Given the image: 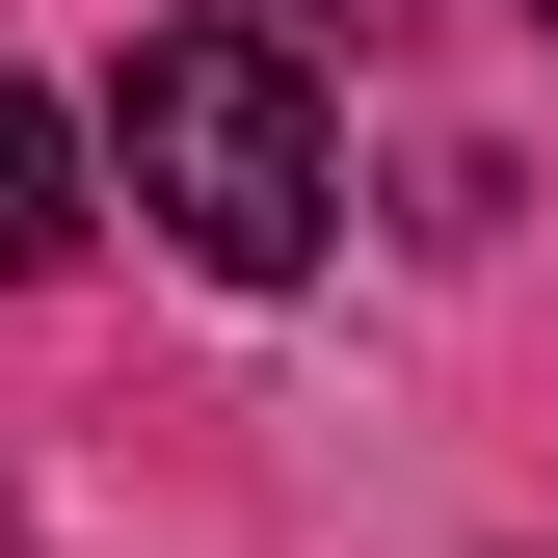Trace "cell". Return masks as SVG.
I'll return each instance as SVG.
<instances>
[{"instance_id": "6da1fadb", "label": "cell", "mask_w": 558, "mask_h": 558, "mask_svg": "<svg viewBox=\"0 0 558 558\" xmlns=\"http://www.w3.org/2000/svg\"><path fill=\"white\" fill-rule=\"evenodd\" d=\"M107 160H133V214L214 266V293H293V266L345 240L319 81H293L266 27H133V81H107Z\"/></svg>"}, {"instance_id": "7a4b0ae2", "label": "cell", "mask_w": 558, "mask_h": 558, "mask_svg": "<svg viewBox=\"0 0 558 558\" xmlns=\"http://www.w3.org/2000/svg\"><path fill=\"white\" fill-rule=\"evenodd\" d=\"M53 240H81V133H53L27 81H0V293H27V266H53Z\"/></svg>"}, {"instance_id": "3957f363", "label": "cell", "mask_w": 558, "mask_h": 558, "mask_svg": "<svg viewBox=\"0 0 558 558\" xmlns=\"http://www.w3.org/2000/svg\"><path fill=\"white\" fill-rule=\"evenodd\" d=\"M266 53H373V27H426V0H240Z\"/></svg>"}, {"instance_id": "277c9868", "label": "cell", "mask_w": 558, "mask_h": 558, "mask_svg": "<svg viewBox=\"0 0 558 558\" xmlns=\"http://www.w3.org/2000/svg\"><path fill=\"white\" fill-rule=\"evenodd\" d=\"M532 27H558V0H532Z\"/></svg>"}]
</instances>
